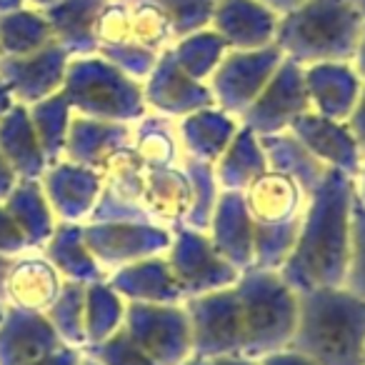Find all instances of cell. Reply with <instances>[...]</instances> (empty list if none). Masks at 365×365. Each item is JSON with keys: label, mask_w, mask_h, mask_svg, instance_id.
<instances>
[{"label": "cell", "mask_w": 365, "mask_h": 365, "mask_svg": "<svg viewBox=\"0 0 365 365\" xmlns=\"http://www.w3.org/2000/svg\"><path fill=\"white\" fill-rule=\"evenodd\" d=\"M353 193V178L330 168L318 188L308 195L298 240L278 270L295 293L345 285Z\"/></svg>", "instance_id": "cell-1"}, {"label": "cell", "mask_w": 365, "mask_h": 365, "mask_svg": "<svg viewBox=\"0 0 365 365\" xmlns=\"http://www.w3.org/2000/svg\"><path fill=\"white\" fill-rule=\"evenodd\" d=\"M288 348L318 365H365V300L345 285L298 293V323Z\"/></svg>", "instance_id": "cell-2"}, {"label": "cell", "mask_w": 365, "mask_h": 365, "mask_svg": "<svg viewBox=\"0 0 365 365\" xmlns=\"http://www.w3.org/2000/svg\"><path fill=\"white\" fill-rule=\"evenodd\" d=\"M363 13L353 0H305L278 18L275 46L298 66L353 63L363 31Z\"/></svg>", "instance_id": "cell-3"}, {"label": "cell", "mask_w": 365, "mask_h": 365, "mask_svg": "<svg viewBox=\"0 0 365 365\" xmlns=\"http://www.w3.org/2000/svg\"><path fill=\"white\" fill-rule=\"evenodd\" d=\"M243 320V358L260 360L288 348L298 323V293L278 270H245L235 283Z\"/></svg>", "instance_id": "cell-4"}, {"label": "cell", "mask_w": 365, "mask_h": 365, "mask_svg": "<svg viewBox=\"0 0 365 365\" xmlns=\"http://www.w3.org/2000/svg\"><path fill=\"white\" fill-rule=\"evenodd\" d=\"M61 91L73 113L96 120L133 125L148 113L143 83L125 76L98 53L71 58Z\"/></svg>", "instance_id": "cell-5"}, {"label": "cell", "mask_w": 365, "mask_h": 365, "mask_svg": "<svg viewBox=\"0 0 365 365\" xmlns=\"http://www.w3.org/2000/svg\"><path fill=\"white\" fill-rule=\"evenodd\" d=\"M123 330L155 365H182L193 355L190 320L182 303H128Z\"/></svg>", "instance_id": "cell-6"}, {"label": "cell", "mask_w": 365, "mask_h": 365, "mask_svg": "<svg viewBox=\"0 0 365 365\" xmlns=\"http://www.w3.org/2000/svg\"><path fill=\"white\" fill-rule=\"evenodd\" d=\"M190 320L195 358H243V320L235 285L182 300Z\"/></svg>", "instance_id": "cell-7"}, {"label": "cell", "mask_w": 365, "mask_h": 365, "mask_svg": "<svg viewBox=\"0 0 365 365\" xmlns=\"http://www.w3.org/2000/svg\"><path fill=\"white\" fill-rule=\"evenodd\" d=\"M165 258L170 263L173 275H175L182 300L210 293V290L230 288L240 278V270H235L215 250L208 233L188 228V225L173 230V240Z\"/></svg>", "instance_id": "cell-8"}, {"label": "cell", "mask_w": 365, "mask_h": 365, "mask_svg": "<svg viewBox=\"0 0 365 365\" xmlns=\"http://www.w3.org/2000/svg\"><path fill=\"white\" fill-rule=\"evenodd\" d=\"M283 53L275 43L255 51H228L220 66L208 78V88L220 110L240 118L245 108L260 96L265 83L283 63Z\"/></svg>", "instance_id": "cell-9"}, {"label": "cell", "mask_w": 365, "mask_h": 365, "mask_svg": "<svg viewBox=\"0 0 365 365\" xmlns=\"http://www.w3.org/2000/svg\"><path fill=\"white\" fill-rule=\"evenodd\" d=\"M83 238L106 275L135 260L150 255H165L173 230L155 223H115V220H88L83 223Z\"/></svg>", "instance_id": "cell-10"}, {"label": "cell", "mask_w": 365, "mask_h": 365, "mask_svg": "<svg viewBox=\"0 0 365 365\" xmlns=\"http://www.w3.org/2000/svg\"><path fill=\"white\" fill-rule=\"evenodd\" d=\"M308 110L310 101L305 88V68L283 58L260 96L245 108L238 120L255 135H273V133L288 130L290 123Z\"/></svg>", "instance_id": "cell-11"}, {"label": "cell", "mask_w": 365, "mask_h": 365, "mask_svg": "<svg viewBox=\"0 0 365 365\" xmlns=\"http://www.w3.org/2000/svg\"><path fill=\"white\" fill-rule=\"evenodd\" d=\"M143 93H145L148 110L160 113L173 120H180L190 113L215 106L208 83L195 81L182 71L170 48L160 53L150 76L143 81Z\"/></svg>", "instance_id": "cell-12"}, {"label": "cell", "mask_w": 365, "mask_h": 365, "mask_svg": "<svg viewBox=\"0 0 365 365\" xmlns=\"http://www.w3.org/2000/svg\"><path fill=\"white\" fill-rule=\"evenodd\" d=\"M71 53L56 41L31 56L0 58V81L11 88L16 103L33 106L63 88Z\"/></svg>", "instance_id": "cell-13"}, {"label": "cell", "mask_w": 365, "mask_h": 365, "mask_svg": "<svg viewBox=\"0 0 365 365\" xmlns=\"http://www.w3.org/2000/svg\"><path fill=\"white\" fill-rule=\"evenodd\" d=\"M41 185L58 223H88L101 198L103 173L61 158L46 168Z\"/></svg>", "instance_id": "cell-14"}, {"label": "cell", "mask_w": 365, "mask_h": 365, "mask_svg": "<svg viewBox=\"0 0 365 365\" xmlns=\"http://www.w3.org/2000/svg\"><path fill=\"white\" fill-rule=\"evenodd\" d=\"M325 168H333L355 180L365 163V155L360 153L353 133L345 120H333L315 110H308L298 115L288 128Z\"/></svg>", "instance_id": "cell-15"}, {"label": "cell", "mask_w": 365, "mask_h": 365, "mask_svg": "<svg viewBox=\"0 0 365 365\" xmlns=\"http://www.w3.org/2000/svg\"><path fill=\"white\" fill-rule=\"evenodd\" d=\"M243 195L253 228H283L300 223L308 203V195L293 178L270 168L250 182Z\"/></svg>", "instance_id": "cell-16"}, {"label": "cell", "mask_w": 365, "mask_h": 365, "mask_svg": "<svg viewBox=\"0 0 365 365\" xmlns=\"http://www.w3.org/2000/svg\"><path fill=\"white\" fill-rule=\"evenodd\" d=\"M63 345L46 313L6 305L0 320V365H31Z\"/></svg>", "instance_id": "cell-17"}, {"label": "cell", "mask_w": 365, "mask_h": 365, "mask_svg": "<svg viewBox=\"0 0 365 365\" xmlns=\"http://www.w3.org/2000/svg\"><path fill=\"white\" fill-rule=\"evenodd\" d=\"M208 238L220 255L235 270L255 268V243H253V220L245 208L243 190H220L218 205L208 223Z\"/></svg>", "instance_id": "cell-18"}, {"label": "cell", "mask_w": 365, "mask_h": 365, "mask_svg": "<svg viewBox=\"0 0 365 365\" xmlns=\"http://www.w3.org/2000/svg\"><path fill=\"white\" fill-rule=\"evenodd\" d=\"M278 18L263 0H218L210 28L230 51H255L275 41Z\"/></svg>", "instance_id": "cell-19"}, {"label": "cell", "mask_w": 365, "mask_h": 365, "mask_svg": "<svg viewBox=\"0 0 365 365\" xmlns=\"http://www.w3.org/2000/svg\"><path fill=\"white\" fill-rule=\"evenodd\" d=\"M63 283L51 260L41 250H28V253L13 258V265L6 278V305L33 313H46L58 298Z\"/></svg>", "instance_id": "cell-20"}, {"label": "cell", "mask_w": 365, "mask_h": 365, "mask_svg": "<svg viewBox=\"0 0 365 365\" xmlns=\"http://www.w3.org/2000/svg\"><path fill=\"white\" fill-rule=\"evenodd\" d=\"M305 88L310 110L333 120H348L358 103L363 78L353 63H315L305 66Z\"/></svg>", "instance_id": "cell-21"}, {"label": "cell", "mask_w": 365, "mask_h": 365, "mask_svg": "<svg viewBox=\"0 0 365 365\" xmlns=\"http://www.w3.org/2000/svg\"><path fill=\"white\" fill-rule=\"evenodd\" d=\"M128 145H133V125H128V123L96 120V118L73 113L63 158L78 163V165L103 170L108 158Z\"/></svg>", "instance_id": "cell-22"}, {"label": "cell", "mask_w": 365, "mask_h": 365, "mask_svg": "<svg viewBox=\"0 0 365 365\" xmlns=\"http://www.w3.org/2000/svg\"><path fill=\"white\" fill-rule=\"evenodd\" d=\"M193 200V185L182 165L145 168V190L140 205L155 225L175 230L185 225Z\"/></svg>", "instance_id": "cell-23"}, {"label": "cell", "mask_w": 365, "mask_h": 365, "mask_svg": "<svg viewBox=\"0 0 365 365\" xmlns=\"http://www.w3.org/2000/svg\"><path fill=\"white\" fill-rule=\"evenodd\" d=\"M108 283L128 303H182V293L165 255H150L123 265L108 275Z\"/></svg>", "instance_id": "cell-24"}, {"label": "cell", "mask_w": 365, "mask_h": 365, "mask_svg": "<svg viewBox=\"0 0 365 365\" xmlns=\"http://www.w3.org/2000/svg\"><path fill=\"white\" fill-rule=\"evenodd\" d=\"M175 125L182 155L215 163L238 133L240 120L230 113L220 110L218 106H210L180 118V120H175Z\"/></svg>", "instance_id": "cell-25"}, {"label": "cell", "mask_w": 365, "mask_h": 365, "mask_svg": "<svg viewBox=\"0 0 365 365\" xmlns=\"http://www.w3.org/2000/svg\"><path fill=\"white\" fill-rule=\"evenodd\" d=\"M103 6L106 0H56L43 11L56 43L66 48L71 58L98 53L96 21Z\"/></svg>", "instance_id": "cell-26"}, {"label": "cell", "mask_w": 365, "mask_h": 365, "mask_svg": "<svg viewBox=\"0 0 365 365\" xmlns=\"http://www.w3.org/2000/svg\"><path fill=\"white\" fill-rule=\"evenodd\" d=\"M0 155L16 170L18 178H41L48 168V158L31 123L28 106L16 103L0 118Z\"/></svg>", "instance_id": "cell-27"}, {"label": "cell", "mask_w": 365, "mask_h": 365, "mask_svg": "<svg viewBox=\"0 0 365 365\" xmlns=\"http://www.w3.org/2000/svg\"><path fill=\"white\" fill-rule=\"evenodd\" d=\"M3 205L21 228L28 248L41 250L58 225V218L41 185V178H21L11 195L3 200Z\"/></svg>", "instance_id": "cell-28"}, {"label": "cell", "mask_w": 365, "mask_h": 365, "mask_svg": "<svg viewBox=\"0 0 365 365\" xmlns=\"http://www.w3.org/2000/svg\"><path fill=\"white\" fill-rule=\"evenodd\" d=\"M41 253L51 260V265L61 273L63 280L88 285L108 278L106 270L88 250L86 238H83V223H58Z\"/></svg>", "instance_id": "cell-29"}, {"label": "cell", "mask_w": 365, "mask_h": 365, "mask_svg": "<svg viewBox=\"0 0 365 365\" xmlns=\"http://www.w3.org/2000/svg\"><path fill=\"white\" fill-rule=\"evenodd\" d=\"M258 138L265 150V158H268L270 170H278L283 175L293 178L300 188H303L305 195L313 193L320 185V180L325 178V173L330 170L290 130L273 133V135H258Z\"/></svg>", "instance_id": "cell-30"}, {"label": "cell", "mask_w": 365, "mask_h": 365, "mask_svg": "<svg viewBox=\"0 0 365 365\" xmlns=\"http://www.w3.org/2000/svg\"><path fill=\"white\" fill-rule=\"evenodd\" d=\"M213 168L220 190H245L255 178L268 170V158L260 145V138L250 128L240 125Z\"/></svg>", "instance_id": "cell-31"}, {"label": "cell", "mask_w": 365, "mask_h": 365, "mask_svg": "<svg viewBox=\"0 0 365 365\" xmlns=\"http://www.w3.org/2000/svg\"><path fill=\"white\" fill-rule=\"evenodd\" d=\"M133 148L148 168L180 165L182 148L178 140V125L173 118L150 113L133 123Z\"/></svg>", "instance_id": "cell-32"}, {"label": "cell", "mask_w": 365, "mask_h": 365, "mask_svg": "<svg viewBox=\"0 0 365 365\" xmlns=\"http://www.w3.org/2000/svg\"><path fill=\"white\" fill-rule=\"evenodd\" d=\"M53 41L56 38L51 23L38 8L26 6L11 13H0V58L31 56Z\"/></svg>", "instance_id": "cell-33"}, {"label": "cell", "mask_w": 365, "mask_h": 365, "mask_svg": "<svg viewBox=\"0 0 365 365\" xmlns=\"http://www.w3.org/2000/svg\"><path fill=\"white\" fill-rule=\"evenodd\" d=\"M28 113H31V123L36 128V135L48 158V165L61 160L63 153H66L68 128H71L73 120V108L68 103V98L63 96V91H58L53 96L28 106Z\"/></svg>", "instance_id": "cell-34"}, {"label": "cell", "mask_w": 365, "mask_h": 365, "mask_svg": "<svg viewBox=\"0 0 365 365\" xmlns=\"http://www.w3.org/2000/svg\"><path fill=\"white\" fill-rule=\"evenodd\" d=\"M128 300L106 280L88 283L86 288V345L101 343L123 328Z\"/></svg>", "instance_id": "cell-35"}, {"label": "cell", "mask_w": 365, "mask_h": 365, "mask_svg": "<svg viewBox=\"0 0 365 365\" xmlns=\"http://www.w3.org/2000/svg\"><path fill=\"white\" fill-rule=\"evenodd\" d=\"M170 51L175 56L178 66L188 73L190 78L208 83V78L213 76V71L220 66V61H223V56L230 48L213 28H205V31L178 38L170 46Z\"/></svg>", "instance_id": "cell-36"}, {"label": "cell", "mask_w": 365, "mask_h": 365, "mask_svg": "<svg viewBox=\"0 0 365 365\" xmlns=\"http://www.w3.org/2000/svg\"><path fill=\"white\" fill-rule=\"evenodd\" d=\"M86 283H73L66 280L53 300V305L46 310V318L61 335V340L71 348H86Z\"/></svg>", "instance_id": "cell-37"}, {"label": "cell", "mask_w": 365, "mask_h": 365, "mask_svg": "<svg viewBox=\"0 0 365 365\" xmlns=\"http://www.w3.org/2000/svg\"><path fill=\"white\" fill-rule=\"evenodd\" d=\"M180 165L182 170L188 173L190 185H193V200H190L185 225L195 230H208V223L213 218V210L220 198V185L215 180V168L213 163L198 160V158H190V155H182Z\"/></svg>", "instance_id": "cell-38"}, {"label": "cell", "mask_w": 365, "mask_h": 365, "mask_svg": "<svg viewBox=\"0 0 365 365\" xmlns=\"http://www.w3.org/2000/svg\"><path fill=\"white\" fill-rule=\"evenodd\" d=\"M130 41L163 53L175 43L168 16L155 0H130Z\"/></svg>", "instance_id": "cell-39"}, {"label": "cell", "mask_w": 365, "mask_h": 365, "mask_svg": "<svg viewBox=\"0 0 365 365\" xmlns=\"http://www.w3.org/2000/svg\"><path fill=\"white\" fill-rule=\"evenodd\" d=\"M168 16L173 28V38H185L190 33H198L210 28L213 11L218 0H155Z\"/></svg>", "instance_id": "cell-40"}, {"label": "cell", "mask_w": 365, "mask_h": 365, "mask_svg": "<svg viewBox=\"0 0 365 365\" xmlns=\"http://www.w3.org/2000/svg\"><path fill=\"white\" fill-rule=\"evenodd\" d=\"M345 288L365 300V205L355 198L350 208V258Z\"/></svg>", "instance_id": "cell-41"}, {"label": "cell", "mask_w": 365, "mask_h": 365, "mask_svg": "<svg viewBox=\"0 0 365 365\" xmlns=\"http://www.w3.org/2000/svg\"><path fill=\"white\" fill-rule=\"evenodd\" d=\"M98 56H103L108 63L120 68L125 76H130L143 83L148 76H150L153 68H155L160 53L150 51V48L140 46V43H135V41H125V43H118V46L98 48Z\"/></svg>", "instance_id": "cell-42"}, {"label": "cell", "mask_w": 365, "mask_h": 365, "mask_svg": "<svg viewBox=\"0 0 365 365\" xmlns=\"http://www.w3.org/2000/svg\"><path fill=\"white\" fill-rule=\"evenodd\" d=\"M83 353L93 358L98 365H155L130 338L125 330H115L110 338L101 340V343L86 345Z\"/></svg>", "instance_id": "cell-43"}, {"label": "cell", "mask_w": 365, "mask_h": 365, "mask_svg": "<svg viewBox=\"0 0 365 365\" xmlns=\"http://www.w3.org/2000/svg\"><path fill=\"white\" fill-rule=\"evenodd\" d=\"M98 48L130 41V0H106L96 21Z\"/></svg>", "instance_id": "cell-44"}, {"label": "cell", "mask_w": 365, "mask_h": 365, "mask_svg": "<svg viewBox=\"0 0 365 365\" xmlns=\"http://www.w3.org/2000/svg\"><path fill=\"white\" fill-rule=\"evenodd\" d=\"M28 243L23 238L21 228L16 225V220L11 218V213L6 210V205L0 203V253L3 255H23L28 253Z\"/></svg>", "instance_id": "cell-45"}, {"label": "cell", "mask_w": 365, "mask_h": 365, "mask_svg": "<svg viewBox=\"0 0 365 365\" xmlns=\"http://www.w3.org/2000/svg\"><path fill=\"white\" fill-rule=\"evenodd\" d=\"M348 128L353 133L355 143H358L360 153L365 155V81H363V88H360V96H358V103H355L353 113L348 115Z\"/></svg>", "instance_id": "cell-46"}, {"label": "cell", "mask_w": 365, "mask_h": 365, "mask_svg": "<svg viewBox=\"0 0 365 365\" xmlns=\"http://www.w3.org/2000/svg\"><path fill=\"white\" fill-rule=\"evenodd\" d=\"M258 365H318L315 360H310L308 355L298 353L293 348H283L278 353H270L265 358L258 360Z\"/></svg>", "instance_id": "cell-47"}, {"label": "cell", "mask_w": 365, "mask_h": 365, "mask_svg": "<svg viewBox=\"0 0 365 365\" xmlns=\"http://www.w3.org/2000/svg\"><path fill=\"white\" fill-rule=\"evenodd\" d=\"M83 360V350L81 348H71V345H63V348L48 353L46 358L36 360L31 365H81Z\"/></svg>", "instance_id": "cell-48"}, {"label": "cell", "mask_w": 365, "mask_h": 365, "mask_svg": "<svg viewBox=\"0 0 365 365\" xmlns=\"http://www.w3.org/2000/svg\"><path fill=\"white\" fill-rule=\"evenodd\" d=\"M21 180V178L16 175V170H13L11 165H8V160L3 155H0V203L11 195V190L16 188V182Z\"/></svg>", "instance_id": "cell-49"}, {"label": "cell", "mask_w": 365, "mask_h": 365, "mask_svg": "<svg viewBox=\"0 0 365 365\" xmlns=\"http://www.w3.org/2000/svg\"><path fill=\"white\" fill-rule=\"evenodd\" d=\"M353 68L365 81V23H363V31H360V38H358V48H355V56H353Z\"/></svg>", "instance_id": "cell-50"}, {"label": "cell", "mask_w": 365, "mask_h": 365, "mask_svg": "<svg viewBox=\"0 0 365 365\" xmlns=\"http://www.w3.org/2000/svg\"><path fill=\"white\" fill-rule=\"evenodd\" d=\"M263 3L273 13H278V16H285V13H290V11H295L298 6H303L305 0H263Z\"/></svg>", "instance_id": "cell-51"}, {"label": "cell", "mask_w": 365, "mask_h": 365, "mask_svg": "<svg viewBox=\"0 0 365 365\" xmlns=\"http://www.w3.org/2000/svg\"><path fill=\"white\" fill-rule=\"evenodd\" d=\"M18 258V255H16ZM13 265V255H3L0 253V300L6 303V278H8V270Z\"/></svg>", "instance_id": "cell-52"}, {"label": "cell", "mask_w": 365, "mask_h": 365, "mask_svg": "<svg viewBox=\"0 0 365 365\" xmlns=\"http://www.w3.org/2000/svg\"><path fill=\"white\" fill-rule=\"evenodd\" d=\"M16 106V98H13V93H11V88L6 86V83L0 81V118L6 115L11 108Z\"/></svg>", "instance_id": "cell-53"}, {"label": "cell", "mask_w": 365, "mask_h": 365, "mask_svg": "<svg viewBox=\"0 0 365 365\" xmlns=\"http://www.w3.org/2000/svg\"><path fill=\"white\" fill-rule=\"evenodd\" d=\"M355 198L365 205V163H363V168H360L358 175H355Z\"/></svg>", "instance_id": "cell-54"}, {"label": "cell", "mask_w": 365, "mask_h": 365, "mask_svg": "<svg viewBox=\"0 0 365 365\" xmlns=\"http://www.w3.org/2000/svg\"><path fill=\"white\" fill-rule=\"evenodd\" d=\"M213 365H258V360L240 358V355H235V358H215Z\"/></svg>", "instance_id": "cell-55"}, {"label": "cell", "mask_w": 365, "mask_h": 365, "mask_svg": "<svg viewBox=\"0 0 365 365\" xmlns=\"http://www.w3.org/2000/svg\"><path fill=\"white\" fill-rule=\"evenodd\" d=\"M18 8H26V0H0V13H11Z\"/></svg>", "instance_id": "cell-56"}, {"label": "cell", "mask_w": 365, "mask_h": 365, "mask_svg": "<svg viewBox=\"0 0 365 365\" xmlns=\"http://www.w3.org/2000/svg\"><path fill=\"white\" fill-rule=\"evenodd\" d=\"M56 0H26V6H31V8H38V11H46L48 6H53Z\"/></svg>", "instance_id": "cell-57"}, {"label": "cell", "mask_w": 365, "mask_h": 365, "mask_svg": "<svg viewBox=\"0 0 365 365\" xmlns=\"http://www.w3.org/2000/svg\"><path fill=\"white\" fill-rule=\"evenodd\" d=\"M182 365H213V360H205V358H195V355H190L188 360Z\"/></svg>", "instance_id": "cell-58"}, {"label": "cell", "mask_w": 365, "mask_h": 365, "mask_svg": "<svg viewBox=\"0 0 365 365\" xmlns=\"http://www.w3.org/2000/svg\"><path fill=\"white\" fill-rule=\"evenodd\" d=\"M353 6L358 8V11L363 13V18H365V0H353Z\"/></svg>", "instance_id": "cell-59"}, {"label": "cell", "mask_w": 365, "mask_h": 365, "mask_svg": "<svg viewBox=\"0 0 365 365\" xmlns=\"http://www.w3.org/2000/svg\"><path fill=\"white\" fill-rule=\"evenodd\" d=\"M81 365H98V363H96V360H93V358H88L86 353H83V360H81Z\"/></svg>", "instance_id": "cell-60"}, {"label": "cell", "mask_w": 365, "mask_h": 365, "mask_svg": "<svg viewBox=\"0 0 365 365\" xmlns=\"http://www.w3.org/2000/svg\"><path fill=\"white\" fill-rule=\"evenodd\" d=\"M3 315H6V303L0 300V320H3Z\"/></svg>", "instance_id": "cell-61"}]
</instances>
